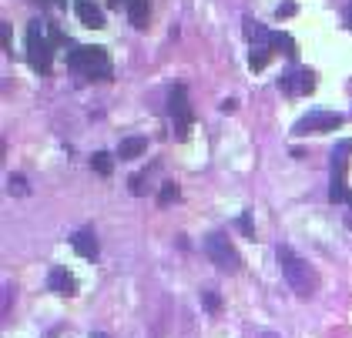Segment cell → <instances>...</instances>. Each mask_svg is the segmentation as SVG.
<instances>
[{
	"mask_svg": "<svg viewBox=\"0 0 352 338\" xmlns=\"http://www.w3.org/2000/svg\"><path fill=\"white\" fill-rule=\"evenodd\" d=\"M205 305H208V312H218L221 308V298H218L215 291H205Z\"/></svg>",
	"mask_w": 352,
	"mask_h": 338,
	"instance_id": "d6986e66",
	"label": "cell"
},
{
	"mask_svg": "<svg viewBox=\"0 0 352 338\" xmlns=\"http://www.w3.org/2000/svg\"><path fill=\"white\" fill-rule=\"evenodd\" d=\"M346 21H349V27H352V7H349V14H346Z\"/></svg>",
	"mask_w": 352,
	"mask_h": 338,
	"instance_id": "484cf974",
	"label": "cell"
},
{
	"mask_svg": "<svg viewBox=\"0 0 352 338\" xmlns=\"http://www.w3.org/2000/svg\"><path fill=\"white\" fill-rule=\"evenodd\" d=\"M47 288L57 291V295H78V282H74V275L67 271V268H51V278H47Z\"/></svg>",
	"mask_w": 352,
	"mask_h": 338,
	"instance_id": "ba28073f",
	"label": "cell"
},
{
	"mask_svg": "<svg viewBox=\"0 0 352 338\" xmlns=\"http://www.w3.org/2000/svg\"><path fill=\"white\" fill-rule=\"evenodd\" d=\"M148 14H151V0H131V3H128V17H131V24H135L138 30L148 27Z\"/></svg>",
	"mask_w": 352,
	"mask_h": 338,
	"instance_id": "4fadbf2b",
	"label": "cell"
},
{
	"mask_svg": "<svg viewBox=\"0 0 352 338\" xmlns=\"http://www.w3.org/2000/svg\"><path fill=\"white\" fill-rule=\"evenodd\" d=\"M74 7H78V17H81L84 27H91V30L104 27V14H101V7L94 0H74Z\"/></svg>",
	"mask_w": 352,
	"mask_h": 338,
	"instance_id": "30bf717a",
	"label": "cell"
},
{
	"mask_svg": "<svg viewBox=\"0 0 352 338\" xmlns=\"http://www.w3.org/2000/svg\"><path fill=\"white\" fill-rule=\"evenodd\" d=\"M67 64L74 71H81L87 78H101V80H111V60H108V51L104 47H74L67 54Z\"/></svg>",
	"mask_w": 352,
	"mask_h": 338,
	"instance_id": "3957f363",
	"label": "cell"
},
{
	"mask_svg": "<svg viewBox=\"0 0 352 338\" xmlns=\"http://www.w3.org/2000/svg\"><path fill=\"white\" fill-rule=\"evenodd\" d=\"M0 37H3V51H7V54H14V51H10V24H7V21L0 24Z\"/></svg>",
	"mask_w": 352,
	"mask_h": 338,
	"instance_id": "44dd1931",
	"label": "cell"
},
{
	"mask_svg": "<svg viewBox=\"0 0 352 338\" xmlns=\"http://www.w3.org/2000/svg\"><path fill=\"white\" fill-rule=\"evenodd\" d=\"M278 87H282L289 98H296V94H309V91H316V71H309V67L289 71V74H282V78H278Z\"/></svg>",
	"mask_w": 352,
	"mask_h": 338,
	"instance_id": "52a82bcc",
	"label": "cell"
},
{
	"mask_svg": "<svg viewBox=\"0 0 352 338\" xmlns=\"http://www.w3.org/2000/svg\"><path fill=\"white\" fill-rule=\"evenodd\" d=\"M239 225H242V232H245V234H252V221H248V214H245V218L239 221Z\"/></svg>",
	"mask_w": 352,
	"mask_h": 338,
	"instance_id": "cb8c5ba5",
	"label": "cell"
},
{
	"mask_svg": "<svg viewBox=\"0 0 352 338\" xmlns=\"http://www.w3.org/2000/svg\"><path fill=\"white\" fill-rule=\"evenodd\" d=\"M7 188H10V194H28V181H24V174H10V178H7Z\"/></svg>",
	"mask_w": 352,
	"mask_h": 338,
	"instance_id": "e0dca14e",
	"label": "cell"
},
{
	"mask_svg": "<svg viewBox=\"0 0 352 338\" xmlns=\"http://www.w3.org/2000/svg\"><path fill=\"white\" fill-rule=\"evenodd\" d=\"M47 3H60V0H47Z\"/></svg>",
	"mask_w": 352,
	"mask_h": 338,
	"instance_id": "4316f807",
	"label": "cell"
},
{
	"mask_svg": "<svg viewBox=\"0 0 352 338\" xmlns=\"http://www.w3.org/2000/svg\"><path fill=\"white\" fill-rule=\"evenodd\" d=\"M128 184H131V194H144V191H148V188H144V174H135Z\"/></svg>",
	"mask_w": 352,
	"mask_h": 338,
	"instance_id": "ffe728a7",
	"label": "cell"
},
{
	"mask_svg": "<svg viewBox=\"0 0 352 338\" xmlns=\"http://www.w3.org/2000/svg\"><path fill=\"white\" fill-rule=\"evenodd\" d=\"M91 338H104V335H91Z\"/></svg>",
	"mask_w": 352,
	"mask_h": 338,
	"instance_id": "83f0119b",
	"label": "cell"
},
{
	"mask_svg": "<svg viewBox=\"0 0 352 338\" xmlns=\"http://www.w3.org/2000/svg\"><path fill=\"white\" fill-rule=\"evenodd\" d=\"M205 255H208V261L215 264L218 271L235 275V271L242 268V258H239L235 245L228 241V234H221V232H212L208 238H205Z\"/></svg>",
	"mask_w": 352,
	"mask_h": 338,
	"instance_id": "277c9868",
	"label": "cell"
},
{
	"mask_svg": "<svg viewBox=\"0 0 352 338\" xmlns=\"http://www.w3.org/2000/svg\"><path fill=\"white\" fill-rule=\"evenodd\" d=\"M168 114H171V124H175V134L185 141L191 134V124H195V114H191V104H188V91L182 84H175L168 91Z\"/></svg>",
	"mask_w": 352,
	"mask_h": 338,
	"instance_id": "5b68a950",
	"label": "cell"
},
{
	"mask_svg": "<svg viewBox=\"0 0 352 338\" xmlns=\"http://www.w3.org/2000/svg\"><path fill=\"white\" fill-rule=\"evenodd\" d=\"M289 14H296V3H285V7H278V17H289Z\"/></svg>",
	"mask_w": 352,
	"mask_h": 338,
	"instance_id": "7402d4cb",
	"label": "cell"
},
{
	"mask_svg": "<svg viewBox=\"0 0 352 338\" xmlns=\"http://www.w3.org/2000/svg\"><path fill=\"white\" fill-rule=\"evenodd\" d=\"M71 245H74V251H78L81 258H87V261L98 258V234L91 232V228H81V232H74Z\"/></svg>",
	"mask_w": 352,
	"mask_h": 338,
	"instance_id": "9c48e42d",
	"label": "cell"
},
{
	"mask_svg": "<svg viewBox=\"0 0 352 338\" xmlns=\"http://www.w3.org/2000/svg\"><path fill=\"white\" fill-rule=\"evenodd\" d=\"M47 37H51V44H54V47H57V44H67V37H64L54 24H47Z\"/></svg>",
	"mask_w": 352,
	"mask_h": 338,
	"instance_id": "ac0fdd59",
	"label": "cell"
},
{
	"mask_svg": "<svg viewBox=\"0 0 352 338\" xmlns=\"http://www.w3.org/2000/svg\"><path fill=\"white\" fill-rule=\"evenodd\" d=\"M275 258H278V268H282V278L289 282V288L296 291L298 298H312V295H316L319 278H316V271L309 268V261L298 258L289 245H282V248L275 251Z\"/></svg>",
	"mask_w": 352,
	"mask_h": 338,
	"instance_id": "6da1fadb",
	"label": "cell"
},
{
	"mask_svg": "<svg viewBox=\"0 0 352 338\" xmlns=\"http://www.w3.org/2000/svg\"><path fill=\"white\" fill-rule=\"evenodd\" d=\"M121 3H124V7H128V3H131V0H108V7H121Z\"/></svg>",
	"mask_w": 352,
	"mask_h": 338,
	"instance_id": "d4e9b609",
	"label": "cell"
},
{
	"mask_svg": "<svg viewBox=\"0 0 352 338\" xmlns=\"http://www.w3.org/2000/svg\"><path fill=\"white\" fill-rule=\"evenodd\" d=\"M269 57H272V47H269V44H252V54H248V67H252V71H262V67L269 64Z\"/></svg>",
	"mask_w": 352,
	"mask_h": 338,
	"instance_id": "5bb4252c",
	"label": "cell"
},
{
	"mask_svg": "<svg viewBox=\"0 0 352 338\" xmlns=\"http://www.w3.org/2000/svg\"><path fill=\"white\" fill-rule=\"evenodd\" d=\"M175 198H178V184L175 181H168V184H162V194H158V205H171V201H175Z\"/></svg>",
	"mask_w": 352,
	"mask_h": 338,
	"instance_id": "2e32d148",
	"label": "cell"
},
{
	"mask_svg": "<svg viewBox=\"0 0 352 338\" xmlns=\"http://www.w3.org/2000/svg\"><path fill=\"white\" fill-rule=\"evenodd\" d=\"M342 128V114H336V111H312V114H305V117H298L296 121V134H325V131H336Z\"/></svg>",
	"mask_w": 352,
	"mask_h": 338,
	"instance_id": "8992f818",
	"label": "cell"
},
{
	"mask_svg": "<svg viewBox=\"0 0 352 338\" xmlns=\"http://www.w3.org/2000/svg\"><path fill=\"white\" fill-rule=\"evenodd\" d=\"M91 168H94V171H98L101 178H108L111 171H114V157H111L108 151H98V155L91 157Z\"/></svg>",
	"mask_w": 352,
	"mask_h": 338,
	"instance_id": "9a60e30c",
	"label": "cell"
},
{
	"mask_svg": "<svg viewBox=\"0 0 352 338\" xmlns=\"http://www.w3.org/2000/svg\"><path fill=\"white\" fill-rule=\"evenodd\" d=\"M28 64L37 74H47L54 64V44L47 37V24L44 21H30L28 24Z\"/></svg>",
	"mask_w": 352,
	"mask_h": 338,
	"instance_id": "7a4b0ae2",
	"label": "cell"
},
{
	"mask_svg": "<svg viewBox=\"0 0 352 338\" xmlns=\"http://www.w3.org/2000/svg\"><path fill=\"white\" fill-rule=\"evenodd\" d=\"M269 47H272V54H285V57H292V60L298 57L296 41H292L289 34H278V30H272L269 34Z\"/></svg>",
	"mask_w": 352,
	"mask_h": 338,
	"instance_id": "8fae6325",
	"label": "cell"
},
{
	"mask_svg": "<svg viewBox=\"0 0 352 338\" xmlns=\"http://www.w3.org/2000/svg\"><path fill=\"white\" fill-rule=\"evenodd\" d=\"M144 151H148V141H144V137H124V141L118 144V157H121V161L141 157Z\"/></svg>",
	"mask_w": 352,
	"mask_h": 338,
	"instance_id": "7c38bea8",
	"label": "cell"
},
{
	"mask_svg": "<svg viewBox=\"0 0 352 338\" xmlns=\"http://www.w3.org/2000/svg\"><path fill=\"white\" fill-rule=\"evenodd\" d=\"M221 111H225V114H232V111H235V101H232V98H228V101H221Z\"/></svg>",
	"mask_w": 352,
	"mask_h": 338,
	"instance_id": "603a6c76",
	"label": "cell"
}]
</instances>
